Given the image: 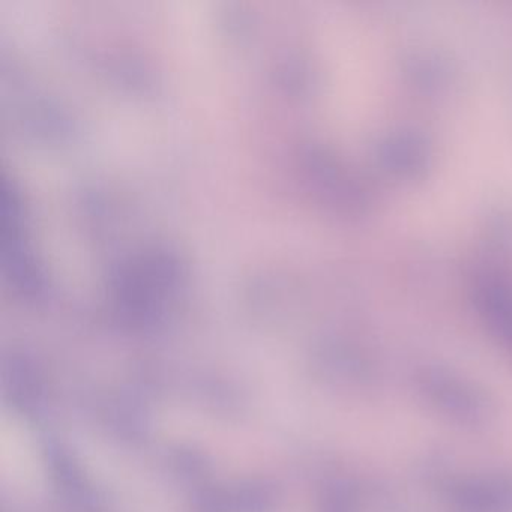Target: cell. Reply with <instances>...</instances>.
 Listing matches in <instances>:
<instances>
[{"label": "cell", "instance_id": "1", "mask_svg": "<svg viewBox=\"0 0 512 512\" xmlns=\"http://www.w3.org/2000/svg\"><path fill=\"white\" fill-rule=\"evenodd\" d=\"M421 391L440 412L464 422H481L488 415L485 398L467 382L448 373H424Z\"/></svg>", "mask_w": 512, "mask_h": 512}, {"label": "cell", "instance_id": "2", "mask_svg": "<svg viewBox=\"0 0 512 512\" xmlns=\"http://www.w3.org/2000/svg\"><path fill=\"white\" fill-rule=\"evenodd\" d=\"M451 494L466 512H512V475L467 479L452 485Z\"/></svg>", "mask_w": 512, "mask_h": 512}]
</instances>
